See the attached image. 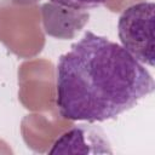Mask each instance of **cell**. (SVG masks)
Listing matches in <instances>:
<instances>
[{
    "label": "cell",
    "instance_id": "obj_1",
    "mask_svg": "<svg viewBox=\"0 0 155 155\" xmlns=\"http://www.w3.org/2000/svg\"><path fill=\"white\" fill-rule=\"evenodd\" d=\"M155 88L150 73L121 45L86 31L59 56L56 104L71 121L103 122L136 107Z\"/></svg>",
    "mask_w": 155,
    "mask_h": 155
},
{
    "label": "cell",
    "instance_id": "obj_2",
    "mask_svg": "<svg viewBox=\"0 0 155 155\" xmlns=\"http://www.w3.org/2000/svg\"><path fill=\"white\" fill-rule=\"evenodd\" d=\"M154 2L128 6L119 17L117 35L121 46L139 63L154 67Z\"/></svg>",
    "mask_w": 155,
    "mask_h": 155
},
{
    "label": "cell",
    "instance_id": "obj_3",
    "mask_svg": "<svg viewBox=\"0 0 155 155\" xmlns=\"http://www.w3.org/2000/svg\"><path fill=\"white\" fill-rule=\"evenodd\" d=\"M111 154L105 133L93 125H78L53 143L50 154Z\"/></svg>",
    "mask_w": 155,
    "mask_h": 155
},
{
    "label": "cell",
    "instance_id": "obj_4",
    "mask_svg": "<svg viewBox=\"0 0 155 155\" xmlns=\"http://www.w3.org/2000/svg\"><path fill=\"white\" fill-rule=\"evenodd\" d=\"M42 11L59 18L61 21L58 22H48V23H44L45 27V31L51 35V36H56L59 39H70L75 35L76 31H79L85 23L88 21V13L84 12L80 16L68 19L73 16H75L78 12L81 11H74L70 8H65L58 5H54L52 2L48 4H44L42 5Z\"/></svg>",
    "mask_w": 155,
    "mask_h": 155
},
{
    "label": "cell",
    "instance_id": "obj_5",
    "mask_svg": "<svg viewBox=\"0 0 155 155\" xmlns=\"http://www.w3.org/2000/svg\"><path fill=\"white\" fill-rule=\"evenodd\" d=\"M50 2L74 11H87L104 5L107 0H50Z\"/></svg>",
    "mask_w": 155,
    "mask_h": 155
},
{
    "label": "cell",
    "instance_id": "obj_6",
    "mask_svg": "<svg viewBox=\"0 0 155 155\" xmlns=\"http://www.w3.org/2000/svg\"><path fill=\"white\" fill-rule=\"evenodd\" d=\"M18 2H23V4H33V2H38L39 0H16Z\"/></svg>",
    "mask_w": 155,
    "mask_h": 155
}]
</instances>
